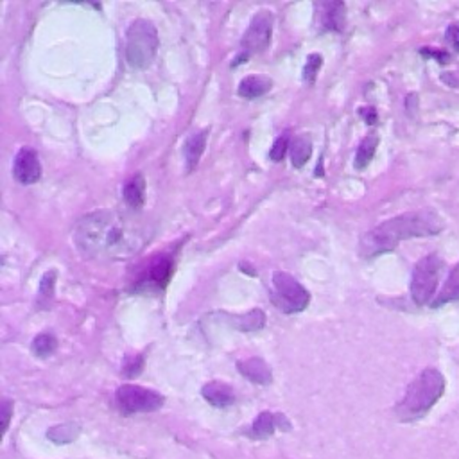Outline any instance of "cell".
<instances>
[{
  "label": "cell",
  "mask_w": 459,
  "mask_h": 459,
  "mask_svg": "<svg viewBox=\"0 0 459 459\" xmlns=\"http://www.w3.org/2000/svg\"><path fill=\"white\" fill-rule=\"evenodd\" d=\"M151 239V230L115 210H97L76 225L74 241L85 257L97 260H126L137 255Z\"/></svg>",
  "instance_id": "6da1fadb"
},
{
  "label": "cell",
  "mask_w": 459,
  "mask_h": 459,
  "mask_svg": "<svg viewBox=\"0 0 459 459\" xmlns=\"http://www.w3.org/2000/svg\"><path fill=\"white\" fill-rule=\"evenodd\" d=\"M445 228V221L436 210H416V212L402 214L390 221L375 226L372 232L361 239L359 253L366 259L377 257L381 253L391 252L400 241L413 237H429L440 234Z\"/></svg>",
  "instance_id": "7a4b0ae2"
},
{
  "label": "cell",
  "mask_w": 459,
  "mask_h": 459,
  "mask_svg": "<svg viewBox=\"0 0 459 459\" xmlns=\"http://www.w3.org/2000/svg\"><path fill=\"white\" fill-rule=\"evenodd\" d=\"M445 391V379L438 370H424V372L409 384L404 399L397 406V416L402 422L418 420L429 413Z\"/></svg>",
  "instance_id": "3957f363"
},
{
  "label": "cell",
  "mask_w": 459,
  "mask_h": 459,
  "mask_svg": "<svg viewBox=\"0 0 459 459\" xmlns=\"http://www.w3.org/2000/svg\"><path fill=\"white\" fill-rule=\"evenodd\" d=\"M158 51V33L149 20H135L126 33V61L133 69H148Z\"/></svg>",
  "instance_id": "277c9868"
},
{
  "label": "cell",
  "mask_w": 459,
  "mask_h": 459,
  "mask_svg": "<svg viewBox=\"0 0 459 459\" xmlns=\"http://www.w3.org/2000/svg\"><path fill=\"white\" fill-rule=\"evenodd\" d=\"M271 300L284 314H296L307 309L311 296L295 277L277 271L271 277Z\"/></svg>",
  "instance_id": "5b68a950"
},
{
  "label": "cell",
  "mask_w": 459,
  "mask_h": 459,
  "mask_svg": "<svg viewBox=\"0 0 459 459\" xmlns=\"http://www.w3.org/2000/svg\"><path fill=\"white\" fill-rule=\"evenodd\" d=\"M443 260L438 255H427L413 269L411 296L418 305L429 304L442 278Z\"/></svg>",
  "instance_id": "8992f818"
},
{
  "label": "cell",
  "mask_w": 459,
  "mask_h": 459,
  "mask_svg": "<svg viewBox=\"0 0 459 459\" xmlns=\"http://www.w3.org/2000/svg\"><path fill=\"white\" fill-rule=\"evenodd\" d=\"M119 408L124 415H137V413H153L164 406V395L158 391L142 388V386L124 384L117 391Z\"/></svg>",
  "instance_id": "52a82bcc"
},
{
  "label": "cell",
  "mask_w": 459,
  "mask_h": 459,
  "mask_svg": "<svg viewBox=\"0 0 459 459\" xmlns=\"http://www.w3.org/2000/svg\"><path fill=\"white\" fill-rule=\"evenodd\" d=\"M271 31H273V17L268 11H260L253 17L252 24L243 36L244 54L239 56V61H246L248 56L255 52H262L271 42Z\"/></svg>",
  "instance_id": "ba28073f"
},
{
  "label": "cell",
  "mask_w": 459,
  "mask_h": 459,
  "mask_svg": "<svg viewBox=\"0 0 459 459\" xmlns=\"http://www.w3.org/2000/svg\"><path fill=\"white\" fill-rule=\"evenodd\" d=\"M13 176L22 185H33L42 176V165H40L38 155L35 149L22 148L15 156Z\"/></svg>",
  "instance_id": "9c48e42d"
},
{
  "label": "cell",
  "mask_w": 459,
  "mask_h": 459,
  "mask_svg": "<svg viewBox=\"0 0 459 459\" xmlns=\"http://www.w3.org/2000/svg\"><path fill=\"white\" fill-rule=\"evenodd\" d=\"M277 429L289 431L291 424L287 422L286 416L280 415V413L273 415V413L264 411L255 418L250 434H252V438H255V440H268L269 436H273V433Z\"/></svg>",
  "instance_id": "30bf717a"
},
{
  "label": "cell",
  "mask_w": 459,
  "mask_h": 459,
  "mask_svg": "<svg viewBox=\"0 0 459 459\" xmlns=\"http://www.w3.org/2000/svg\"><path fill=\"white\" fill-rule=\"evenodd\" d=\"M237 370L241 372V375L246 379H250L252 382L260 386H268L273 381V373L269 370V366L266 364L264 359L260 357H252V359L241 361L237 363Z\"/></svg>",
  "instance_id": "8fae6325"
},
{
  "label": "cell",
  "mask_w": 459,
  "mask_h": 459,
  "mask_svg": "<svg viewBox=\"0 0 459 459\" xmlns=\"http://www.w3.org/2000/svg\"><path fill=\"white\" fill-rule=\"evenodd\" d=\"M201 393H203V399L214 408H228L235 402V391L232 390V386L225 382H208Z\"/></svg>",
  "instance_id": "7c38bea8"
},
{
  "label": "cell",
  "mask_w": 459,
  "mask_h": 459,
  "mask_svg": "<svg viewBox=\"0 0 459 459\" xmlns=\"http://www.w3.org/2000/svg\"><path fill=\"white\" fill-rule=\"evenodd\" d=\"M207 137H208V130L203 131H196L192 133L189 139L185 140V162H187V171H192L200 162L201 155L205 153V148H207Z\"/></svg>",
  "instance_id": "4fadbf2b"
},
{
  "label": "cell",
  "mask_w": 459,
  "mask_h": 459,
  "mask_svg": "<svg viewBox=\"0 0 459 459\" xmlns=\"http://www.w3.org/2000/svg\"><path fill=\"white\" fill-rule=\"evenodd\" d=\"M321 9V26L325 29L339 31L345 29V15L347 8L341 2H332V4H320Z\"/></svg>",
  "instance_id": "5bb4252c"
},
{
  "label": "cell",
  "mask_w": 459,
  "mask_h": 459,
  "mask_svg": "<svg viewBox=\"0 0 459 459\" xmlns=\"http://www.w3.org/2000/svg\"><path fill=\"white\" fill-rule=\"evenodd\" d=\"M271 87H273V83L266 76H248L239 85V96L244 99H257V97L268 94Z\"/></svg>",
  "instance_id": "9a60e30c"
},
{
  "label": "cell",
  "mask_w": 459,
  "mask_h": 459,
  "mask_svg": "<svg viewBox=\"0 0 459 459\" xmlns=\"http://www.w3.org/2000/svg\"><path fill=\"white\" fill-rule=\"evenodd\" d=\"M458 300H459V262L451 271L449 278H447L445 286H443L442 291L438 293L436 300L433 302V307H442V305L451 304V302H458Z\"/></svg>",
  "instance_id": "2e32d148"
},
{
  "label": "cell",
  "mask_w": 459,
  "mask_h": 459,
  "mask_svg": "<svg viewBox=\"0 0 459 459\" xmlns=\"http://www.w3.org/2000/svg\"><path fill=\"white\" fill-rule=\"evenodd\" d=\"M124 201L130 205L131 208H140L146 201V180L142 174H135L133 178L124 187Z\"/></svg>",
  "instance_id": "e0dca14e"
},
{
  "label": "cell",
  "mask_w": 459,
  "mask_h": 459,
  "mask_svg": "<svg viewBox=\"0 0 459 459\" xmlns=\"http://www.w3.org/2000/svg\"><path fill=\"white\" fill-rule=\"evenodd\" d=\"M312 155V142L307 135H302V137H296L291 144V162L295 165L296 169H302L305 164L309 162Z\"/></svg>",
  "instance_id": "ac0fdd59"
},
{
  "label": "cell",
  "mask_w": 459,
  "mask_h": 459,
  "mask_svg": "<svg viewBox=\"0 0 459 459\" xmlns=\"http://www.w3.org/2000/svg\"><path fill=\"white\" fill-rule=\"evenodd\" d=\"M377 144H379L377 135H368V137L361 142L359 149H357V155H356L357 169H364V167L372 162L373 155H375V151H377Z\"/></svg>",
  "instance_id": "d6986e66"
},
{
  "label": "cell",
  "mask_w": 459,
  "mask_h": 459,
  "mask_svg": "<svg viewBox=\"0 0 459 459\" xmlns=\"http://www.w3.org/2000/svg\"><path fill=\"white\" fill-rule=\"evenodd\" d=\"M79 436V427L76 424H61L58 427L49 429L47 438L51 442L58 443V445H65V443L74 442Z\"/></svg>",
  "instance_id": "ffe728a7"
},
{
  "label": "cell",
  "mask_w": 459,
  "mask_h": 459,
  "mask_svg": "<svg viewBox=\"0 0 459 459\" xmlns=\"http://www.w3.org/2000/svg\"><path fill=\"white\" fill-rule=\"evenodd\" d=\"M266 323V316L264 311H260V309H255L246 316L237 318V330H243V332H255V330H260L264 327Z\"/></svg>",
  "instance_id": "44dd1931"
},
{
  "label": "cell",
  "mask_w": 459,
  "mask_h": 459,
  "mask_svg": "<svg viewBox=\"0 0 459 459\" xmlns=\"http://www.w3.org/2000/svg\"><path fill=\"white\" fill-rule=\"evenodd\" d=\"M56 347H58V341L54 339V336H51V334H40V336H36L35 338L33 345H31L33 354H35L36 357H42V359L51 356L52 352L56 350Z\"/></svg>",
  "instance_id": "7402d4cb"
},
{
  "label": "cell",
  "mask_w": 459,
  "mask_h": 459,
  "mask_svg": "<svg viewBox=\"0 0 459 459\" xmlns=\"http://www.w3.org/2000/svg\"><path fill=\"white\" fill-rule=\"evenodd\" d=\"M171 277V262L169 260H160L153 264V268L149 269V277L148 282L153 287H162L167 284Z\"/></svg>",
  "instance_id": "603a6c76"
},
{
  "label": "cell",
  "mask_w": 459,
  "mask_h": 459,
  "mask_svg": "<svg viewBox=\"0 0 459 459\" xmlns=\"http://www.w3.org/2000/svg\"><path fill=\"white\" fill-rule=\"evenodd\" d=\"M54 284H56V273H54V271H47V275L42 278V284H40V295H38L40 307L47 309L49 300L52 298V293H54Z\"/></svg>",
  "instance_id": "cb8c5ba5"
},
{
  "label": "cell",
  "mask_w": 459,
  "mask_h": 459,
  "mask_svg": "<svg viewBox=\"0 0 459 459\" xmlns=\"http://www.w3.org/2000/svg\"><path fill=\"white\" fill-rule=\"evenodd\" d=\"M321 63H323V60H321L320 54H311V56L307 58V63H305L304 67V79L309 83V85L316 81L318 72H320L321 69Z\"/></svg>",
  "instance_id": "d4e9b609"
},
{
  "label": "cell",
  "mask_w": 459,
  "mask_h": 459,
  "mask_svg": "<svg viewBox=\"0 0 459 459\" xmlns=\"http://www.w3.org/2000/svg\"><path fill=\"white\" fill-rule=\"evenodd\" d=\"M144 368V357L142 356H137V357H128L126 361H124V366H122V375L128 379H133L137 377L140 372H142Z\"/></svg>",
  "instance_id": "484cf974"
},
{
  "label": "cell",
  "mask_w": 459,
  "mask_h": 459,
  "mask_svg": "<svg viewBox=\"0 0 459 459\" xmlns=\"http://www.w3.org/2000/svg\"><path fill=\"white\" fill-rule=\"evenodd\" d=\"M287 148H289V137H287V135H282V137H278V139L275 140L273 148H271V151H269L271 160L273 162L284 160V156H286V153H287Z\"/></svg>",
  "instance_id": "4316f807"
},
{
  "label": "cell",
  "mask_w": 459,
  "mask_h": 459,
  "mask_svg": "<svg viewBox=\"0 0 459 459\" xmlns=\"http://www.w3.org/2000/svg\"><path fill=\"white\" fill-rule=\"evenodd\" d=\"M445 40L456 49V51H459V26L458 24H452V26L447 27Z\"/></svg>",
  "instance_id": "83f0119b"
},
{
  "label": "cell",
  "mask_w": 459,
  "mask_h": 459,
  "mask_svg": "<svg viewBox=\"0 0 459 459\" xmlns=\"http://www.w3.org/2000/svg\"><path fill=\"white\" fill-rule=\"evenodd\" d=\"M11 415H13V406L9 400H4L2 404V431H8L9 427V420H11Z\"/></svg>",
  "instance_id": "f1b7e54d"
},
{
  "label": "cell",
  "mask_w": 459,
  "mask_h": 459,
  "mask_svg": "<svg viewBox=\"0 0 459 459\" xmlns=\"http://www.w3.org/2000/svg\"><path fill=\"white\" fill-rule=\"evenodd\" d=\"M422 54H431V56H434L436 60L442 61V63H447V61H449V54L443 51H431V49H425V51H422Z\"/></svg>",
  "instance_id": "f546056e"
},
{
  "label": "cell",
  "mask_w": 459,
  "mask_h": 459,
  "mask_svg": "<svg viewBox=\"0 0 459 459\" xmlns=\"http://www.w3.org/2000/svg\"><path fill=\"white\" fill-rule=\"evenodd\" d=\"M361 113H364L363 117L368 124H375V122H377V113H375V110L373 108H363L361 110Z\"/></svg>",
  "instance_id": "4dcf8cb0"
}]
</instances>
